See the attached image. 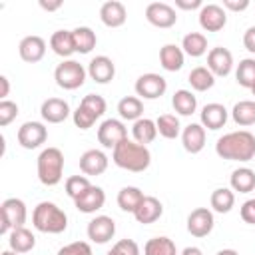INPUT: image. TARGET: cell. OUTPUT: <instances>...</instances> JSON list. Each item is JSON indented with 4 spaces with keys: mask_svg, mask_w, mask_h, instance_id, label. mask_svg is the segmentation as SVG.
Returning a JSON list of instances; mask_svg holds the SVG:
<instances>
[{
    "mask_svg": "<svg viewBox=\"0 0 255 255\" xmlns=\"http://www.w3.org/2000/svg\"><path fill=\"white\" fill-rule=\"evenodd\" d=\"M187 82H189V86H191L195 92H207V90L213 88L215 76L209 72L207 66H197V68H193V70L189 72Z\"/></svg>",
    "mask_w": 255,
    "mask_h": 255,
    "instance_id": "836d02e7",
    "label": "cell"
},
{
    "mask_svg": "<svg viewBox=\"0 0 255 255\" xmlns=\"http://www.w3.org/2000/svg\"><path fill=\"white\" fill-rule=\"evenodd\" d=\"M229 185L233 191H239V193H251L255 191V171L249 169V167H237L231 171V177H229Z\"/></svg>",
    "mask_w": 255,
    "mask_h": 255,
    "instance_id": "4316f807",
    "label": "cell"
},
{
    "mask_svg": "<svg viewBox=\"0 0 255 255\" xmlns=\"http://www.w3.org/2000/svg\"><path fill=\"white\" fill-rule=\"evenodd\" d=\"M100 20L108 28H120L128 20V10L120 0H108L100 6Z\"/></svg>",
    "mask_w": 255,
    "mask_h": 255,
    "instance_id": "ac0fdd59",
    "label": "cell"
},
{
    "mask_svg": "<svg viewBox=\"0 0 255 255\" xmlns=\"http://www.w3.org/2000/svg\"><path fill=\"white\" fill-rule=\"evenodd\" d=\"M86 76L88 70L76 60H64L54 70V80L64 90H78L80 86H84Z\"/></svg>",
    "mask_w": 255,
    "mask_h": 255,
    "instance_id": "5b68a950",
    "label": "cell"
},
{
    "mask_svg": "<svg viewBox=\"0 0 255 255\" xmlns=\"http://www.w3.org/2000/svg\"><path fill=\"white\" fill-rule=\"evenodd\" d=\"M124 139H128V128H126V124L122 120L108 118V120H104L100 124V128H98V141L104 147L114 149Z\"/></svg>",
    "mask_w": 255,
    "mask_h": 255,
    "instance_id": "52a82bcc",
    "label": "cell"
},
{
    "mask_svg": "<svg viewBox=\"0 0 255 255\" xmlns=\"http://www.w3.org/2000/svg\"><path fill=\"white\" fill-rule=\"evenodd\" d=\"M58 255H92V247L86 241H72V243L64 245L58 251Z\"/></svg>",
    "mask_w": 255,
    "mask_h": 255,
    "instance_id": "f6af8a7d",
    "label": "cell"
},
{
    "mask_svg": "<svg viewBox=\"0 0 255 255\" xmlns=\"http://www.w3.org/2000/svg\"><path fill=\"white\" fill-rule=\"evenodd\" d=\"M171 106L179 116H191L197 110V98L191 90H177L171 98Z\"/></svg>",
    "mask_w": 255,
    "mask_h": 255,
    "instance_id": "d590c367",
    "label": "cell"
},
{
    "mask_svg": "<svg viewBox=\"0 0 255 255\" xmlns=\"http://www.w3.org/2000/svg\"><path fill=\"white\" fill-rule=\"evenodd\" d=\"M40 8H42V10H48V12H54V10L62 8V0H54V2H46V0H40Z\"/></svg>",
    "mask_w": 255,
    "mask_h": 255,
    "instance_id": "f907efd6",
    "label": "cell"
},
{
    "mask_svg": "<svg viewBox=\"0 0 255 255\" xmlns=\"http://www.w3.org/2000/svg\"><path fill=\"white\" fill-rule=\"evenodd\" d=\"M143 255H177V247L175 243L161 235V237H151L145 241L143 245Z\"/></svg>",
    "mask_w": 255,
    "mask_h": 255,
    "instance_id": "8d00e7d4",
    "label": "cell"
},
{
    "mask_svg": "<svg viewBox=\"0 0 255 255\" xmlns=\"http://www.w3.org/2000/svg\"><path fill=\"white\" fill-rule=\"evenodd\" d=\"M155 126H157V133L165 139H175L179 133H181V126H179V120L177 116L173 114H161L157 120H155Z\"/></svg>",
    "mask_w": 255,
    "mask_h": 255,
    "instance_id": "74e56055",
    "label": "cell"
},
{
    "mask_svg": "<svg viewBox=\"0 0 255 255\" xmlns=\"http://www.w3.org/2000/svg\"><path fill=\"white\" fill-rule=\"evenodd\" d=\"M72 120H74V124H76V128H80V129H90L94 124H96V116L94 114H90L86 108H82V106H78L76 110H74V114H72Z\"/></svg>",
    "mask_w": 255,
    "mask_h": 255,
    "instance_id": "ee69618b",
    "label": "cell"
},
{
    "mask_svg": "<svg viewBox=\"0 0 255 255\" xmlns=\"http://www.w3.org/2000/svg\"><path fill=\"white\" fill-rule=\"evenodd\" d=\"M181 143L187 153H199L205 147V128L201 124H189L181 131Z\"/></svg>",
    "mask_w": 255,
    "mask_h": 255,
    "instance_id": "603a6c76",
    "label": "cell"
},
{
    "mask_svg": "<svg viewBox=\"0 0 255 255\" xmlns=\"http://www.w3.org/2000/svg\"><path fill=\"white\" fill-rule=\"evenodd\" d=\"M201 6H203L201 0H175V8L179 10H195V8L201 10Z\"/></svg>",
    "mask_w": 255,
    "mask_h": 255,
    "instance_id": "681fc988",
    "label": "cell"
},
{
    "mask_svg": "<svg viewBox=\"0 0 255 255\" xmlns=\"http://www.w3.org/2000/svg\"><path fill=\"white\" fill-rule=\"evenodd\" d=\"M243 46L251 54H255V26H251V28L245 30V34H243Z\"/></svg>",
    "mask_w": 255,
    "mask_h": 255,
    "instance_id": "c3c4849f",
    "label": "cell"
},
{
    "mask_svg": "<svg viewBox=\"0 0 255 255\" xmlns=\"http://www.w3.org/2000/svg\"><path fill=\"white\" fill-rule=\"evenodd\" d=\"M0 255H20V253H16V251H12V249H6V251H2Z\"/></svg>",
    "mask_w": 255,
    "mask_h": 255,
    "instance_id": "11a10c76",
    "label": "cell"
},
{
    "mask_svg": "<svg viewBox=\"0 0 255 255\" xmlns=\"http://www.w3.org/2000/svg\"><path fill=\"white\" fill-rule=\"evenodd\" d=\"M215 255H239L235 249H221V251H217Z\"/></svg>",
    "mask_w": 255,
    "mask_h": 255,
    "instance_id": "db71d44e",
    "label": "cell"
},
{
    "mask_svg": "<svg viewBox=\"0 0 255 255\" xmlns=\"http://www.w3.org/2000/svg\"><path fill=\"white\" fill-rule=\"evenodd\" d=\"M211 209L217 213H229L235 205V193L231 187H217L209 197Z\"/></svg>",
    "mask_w": 255,
    "mask_h": 255,
    "instance_id": "e575fe53",
    "label": "cell"
},
{
    "mask_svg": "<svg viewBox=\"0 0 255 255\" xmlns=\"http://www.w3.org/2000/svg\"><path fill=\"white\" fill-rule=\"evenodd\" d=\"M207 68L213 76H219V78L229 76L233 70V54L223 46L211 48L207 52Z\"/></svg>",
    "mask_w": 255,
    "mask_h": 255,
    "instance_id": "5bb4252c",
    "label": "cell"
},
{
    "mask_svg": "<svg viewBox=\"0 0 255 255\" xmlns=\"http://www.w3.org/2000/svg\"><path fill=\"white\" fill-rule=\"evenodd\" d=\"M131 135H133V141H137L141 145H147L157 137V126L149 118H139L131 126Z\"/></svg>",
    "mask_w": 255,
    "mask_h": 255,
    "instance_id": "83f0119b",
    "label": "cell"
},
{
    "mask_svg": "<svg viewBox=\"0 0 255 255\" xmlns=\"http://www.w3.org/2000/svg\"><path fill=\"white\" fill-rule=\"evenodd\" d=\"M223 8L231 12H243L249 8V0H223Z\"/></svg>",
    "mask_w": 255,
    "mask_h": 255,
    "instance_id": "7dc6e473",
    "label": "cell"
},
{
    "mask_svg": "<svg viewBox=\"0 0 255 255\" xmlns=\"http://www.w3.org/2000/svg\"><path fill=\"white\" fill-rule=\"evenodd\" d=\"M40 114H42V120L48 124H62L70 116V106L62 98H48L42 102Z\"/></svg>",
    "mask_w": 255,
    "mask_h": 255,
    "instance_id": "ffe728a7",
    "label": "cell"
},
{
    "mask_svg": "<svg viewBox=\"0 0 255 255\" xmlns=\"http://www.w3.org/2000/svg\"><path fill=\"white\" fill-rule=\"evenodd\" d=\"M8 92H10V82H8V78H6V76H0V98H2V100H6Z\"/></svg>",
    "mask_w": 255,
    "mask_h": 255,
    "instance_id": "816d5d0a",
    "label": "cell"
},
{
    "mask_svg": "<svg viewBox=\"0 0 255 255\" xmlns=\"http://www.w3.org/2000/svg\"><path fill=\"white\" fill-rule=\"evenodd\" d=\"M227 24V12L219 4H203L199 10V26L205 32H219Z\"/></svg>",
    "mask_w": 255,
    "mask_h": 255,
    "instance_id": "7c38bea8",
    "label": "cell"
},
{
    "mask_svg": "<svg viewBox=\"0 0 255 255\" xmlns=\"http://www.w3.org/2000/svg\"><path fill=\"white\" fill-rule=\"evenodd\" d=\"M80 169L86 175H102L108 169V155L102 149H88L80 155Z\"/></svg>",
    "mask_w": 255,
    "mask_h": 255,
    "instance_id": "44dd1931",
    "label": "cell"
},
{
    "mask_svg": "<svg viewBox=\"0 0 255 255\" xmlns=\"http://www.w3.org/2000/svg\"><path fill=\"white\" fill-rule=\"evenodd\" d=\"M145 20L155 28H171L177 22V12L167 2H149L145 6Z\"/></svg>",
    "mask_w": 255,
    "mask_h": 255,
    "instance_id": "30bf717a",
    "label": "cell"
},
{
    "mask_svg": "<svg viewBox=\"0 0 255 255\" xmlns=\"http://www.w3.org/2000/svg\"><path fill=\"white\" fill-rule=\"evenodd\" d=\"M235 80L241 88H253L255 86V58H243L237 64Z\"/></svg>",
    "mask_w": 255,
    "mask_h": 255,
    "instance_id": "f35d334b",
    "label": "cell"
},
{
    "mask_svg": "<svg viewBox=\"0 0 255 255\" xmlns=\"http://www.w3.org/2000/svg\"><path fill=\"white\" fill-rule=\"evenodd\" d=\"M72 34H74L76 52H80V54H90L98 44V36L90 26H78L72 30Z\"/></svg>",
    "mask_w": 255,
    "mask_h": 255,
    "instance_id": "4dcf8cb0",
    "label": "cell"
},
{
    "mask_svg": "<svg viewBox=\"0 0 255 255\" xmlns=\"http://www.w3.org/2000/svg\"><path fill=\"white\" fill-rule=\"evenodd\" d=\"M135 94L143 100H157L165 94L167 90V82L163 76L159 74H153V72H147V74H141L137 80H135Z\"/></svg>",
    "mask_w": 255,
    "mask_h": 255,
    "instance_id": "ba28073f",
    "label": "cell"
},
{
    "mask_svg": "<svg viewBox=\"0 0 255 255\" xmlns=\"http://www.w3.org/2000/svg\"><path fill=\"white\" fill-rule=\"evenodd\" d=\"M18 104L16 102H10V100H2L0 102V126L6 128L8 124H12L18 116Z\"/></svg>",
    "mask_w": 255,
    "mask_h": 255,
    "instance_id": "7bdbcfd3",
    "label": "cell"
},
{
    "mask_svg": "<svg viewBox=\"0 0 255 255\" xmlns=\"http://www.w3.org/2000/svg\"><path fill=\"white\" fill-rule=\"evenodd\" d=\"M112 159L118 167L126 169V171H145L151 163V153L147 149V145H141L133 139H124L122 143H118L112 149Z\"/></svg>",
    "mask_w": 255,
    "mask_h": 255,
    "instance_id": "7a4b0ae2",
    "label": "cell"
},
{
    "mask_svg": "<svg viewBox=\"0 0 255 255\" xmlns=\"http://www.w3.org/2000/svg\"><path fill=\"white\" fill-rule=\"evenodd\" d=\"M251 92H253V96H255V86H253V88H251Z\"/></svg>",
    "mask_w": 255,
    "mask_h": 255,
    "instance_id": "9f6ffc18",
    "label": "cell"
},
{
    "mask_svg": "<svg viewBox=\"0 0 255 255\" xmlns=\"http://www.w3.org/2000/svg\"><path fill=\"white\" fill-rule=\"evenodd\" d=\"M231 118L237 126L247 128L255 124V100H241L233 106L231 110Z\"/></svg>",
    "mask_w": 255,
    "mask_h": 255,
    "instance_id": "d6a6232c",
    "label": "cell"
},
{
    "mask_svg": "<svg viewBox=\"0 0 255 255\" xmlns=\"http://www.w3.org/2000/svg\"><path fill=\"white\" fill-rule=\"evenodd\" d=\"M239 215H241V219H243L245 223L255 225V197L243 201V205H241V209H239Z\"/></svg>",
    "mask_w": 255,
    "mask_h": 255,
    "instance_id": "bcb514c9",
    "label": "cell"
},
{
    "mask_svg": "<svg viewBox=\"0 0 255 255\" xmlns=\"http://www.w3.org/2000/svg\"><path fill=\"white\" fill-rule=\"evenodd\" d=\"M106 255H141V251L133 239H120L118 243H114V247Z\"/></svg>",
    "mask_w": 255,
    "mask_h": 255,
    "instance_id": "b9f144b4",
    "label": "cell"
},
{
    "mask_svg": "<svg viewBox=\"0 0 255 255\" xmlns=\"http://www.w3.org/2000/svg\"><path fill=\"white\" fill-rule=\"evenodd\" d=\"M50 48L54 54L62 56V58H70L76 52V44H74V34L72 30H56L50 36Z\"/></svg>",
    "mask_w": 255,
    "mask_h": 255,
    "instance_id": "d4e9b609",
    "label": "cell"
},
{
    "mask_svg": "<svg viewBox=\"0 0 255 255\" xmlns=\"http://www.w3.org/2000/svg\"><path fill=\"white\" fill-rule=\"evenodd\" d=\"M0 215H2V227L0 233H10L12 229L24 227L26 217H28V209L26 203L18 197H8L2 201L0 205Z\"/></svg>",
    "mask_w": 255,
    "mask_h": 255,
    "instance_id": "8992f818",
    "label": "cell"
},
{
    "mask_svg": "<svg viewBox=\"0 0 255 255\" xmlns=\"http://www.w3.org/2000/svg\"><path fill=\"white\" fill-rule=\"evenodd\" d=\"M215 153L229 161H249L255 157V135L247 129L229 131L217 139Z\"/></svg>",
    "mask_w": 255,
    "mask_h": 255,
    "instance_id": "6da1fadb",
    "label": "cell"
},
{
    "mask_svg": "<svg viewBox=\"0 0 255 255\" xmlns=\"http://www.w3.org/2000/svg\"><path fill=\"white\" fill-rule=\"evenodd\" d=\"M36 171L40 183L52 187L58 185L64 177V153L58 147H46L36 159Z\"/></svg>",
    "mask_w": 255,
    "mask_h": 255,
    "instance_id": "277c9868",
    "label": "cell"
},
{
    "mask_svg": "<svg viewBox=\"0 0 255 255\" xmlns=\"http://www.w3.org/2000/svg\"><path fill=\"white\" fill-rule=\"evenodd\" d=\"M179 255H203V251L199 249V247H195V245H191V247H185Z\"/></svg>",
    "mask_w": 255,
    "mask_h": 255,
    "instance_id": "f5cc1de1",
    "label": "cell"
},
{
    "mask_svg": "<svg viewBox=\"0 0 255 255\" xmlns=\"http://www.w3.org/2000/svg\"><path fill=\"white\" fill-rule=\"evenodd\" d=\"M86 233H88V239H92L98 245H104L116 235V221L110 215H96L88 223Z\"/></svg>",
    "mask_w": 255,
    "mask_h": 255,
    "instance_id": "4fadbf2b",
    "label": "cell"
},
{
    "mask_svg": "<svg viewBox=\"0 0 255 255\" xmlns=\"http://www.w3.org/2000/svg\"><path fill=\"white\" fill-rule=\"evenodd\" d=\"M106 203V191L98 185H92L84 195H80L74 205L80 213H96L98 209H102Z\"/></svg>",
    "mask_w": 255,
    "mask_h": 255,
    "instance_id": "7402d4cb",
    "label": "cell"
},
{
    "mask_svg": "<svg viewBox=\"0 0 255 255\" xmlns=\"http://www.w3.org/2000/svg\"><path fill=\"white\" fill-rule=\"evenodd\" d=\"M80 106H82V108H86L90 114H94L98 120L106 114V108H108L106 100H104L100 94H88V96H84V98H82V102H80Z\"/></svg>",
    "mask_w": 255,
    "mask_h": 255,
    "instance_id": "60d3db41",
    "label": "cell"
},
{
    "mask_svg": "<svg viewBox=\"0 0 255 255\" xmlns=\"http://www.w3.org/2000/svg\"><path fill=\"white\" fill-rule=\"evenodd\" d=\"M32 223L42 233L58 235L68 227V215L54 201H40L32 211Z\"/></svg>",
    "mask_w": 255,
    "mask_h": 255,
    "instance_id": "3957f363",
    "label": "cell"
},
{
    "mask_svg": "<svg viewBox=\"0 0 255 255\" xmlns=\"http://www.w3.org/2000/svg\"><path fill=\"white\" fill-rule=\"evenodd\" d=\"M161 215H163V205H161V201H159L157 197H153V195H145V197L141 199V203L137 205V209L133 211L135 221L141 223V225H149V223L157 221Z\"/></svg>",
    "mask_w": 255,
    "mask_h": 255,
    "instance_id": "d6986e66",
    "label": "cell"
},
{
    "mask_svg": "<svg viewBox=\"0 0 255 255\" xmlns=\"http://www.w3.org/2000/svg\"><path fill=\"white\" fill-rule=\"evenodd\" d=\"M64 187H66L68 197H72V199L76 201L80 195H84V193L92 187V183H90V179H88L86 175H70V177L66 179Z\"/></svg>",
    "mask_w": 255,
    "mask_h": 255,
    "instance_id": "ab89813d",
    "label": "cell"
},
{
    "mask_svg": "<svg viewBox=\"0 0 255 255\" xmlns=\"http://www.w3.org/2000/svg\"><path fill=\"white\" fill-rule=\"evenodd\" d=\"M181 50H183V54H187L191 58L203 56L207 52V38H205V34H201V32L185 34L183 40H181Z\"/></svg>",
    "mask_w": 255,
    "mask_h": 255,
    "instance_id": "1f68e13d",
    "label": "cell"
},
{
    "mask_svg": "<svg viewBox=\"0 0 255 255\" xmlns=\"http://www.w3.org/2000/svg\"><path fill=\"white\" fill-rule=\"evenodd\" d=\"M8 245L12 251L16 253H28L36 247V237L30 229L26 227H18V229H12L8 233Z\"/></svg>",
    "mask_w": 255,
    "mask_h": 255,
    "instance_id": "484cf974",
    "label": "cell"
},
{
    "mask_svg": "<svg viewBox=\"0 0 255 255\" xmlns=\"http://www.w3.org/2000/svg\"><path fill=\"white\" fill-rule=\"evenodd\" d=\"M183 62H185V54H183L181 46H177V44H165L159 50V64H161L163 70H167V72H179L183 68Z\"/></svg>",
    "mask_w": 255,
    "mask_h": 255,
    "instance_id": "cb8c5ba5",
    "label": "cell"
},
{
    "mask_svg": "<svg viewBox=\"0 0 255 255\" xmlns=\"http://www.w3.org/2000/svg\"><path fill=\"white\" fill-rule=\"evenodd\" d=\"M201 126L207 128V129H221L225 124H227V118H229V112L223 104H217V102H211V104H205L201 108Z\"/></svg>",
    "mask_w": 255,
    "mask_h": 255,
    "instance_id": "e0dca14e",
    "label": "cell"
},
{
    "mask_svg": "<svg viewBox=\"0 0 255 255\" xmlns=\"http://www.w3.org/2000/svg\"><path fill=\"white\" fill-rule=\"evenodd\" d=\"M118 112L122 120L137 122L139 118H143V102L137 96H126L118 102Z\"/></svg>",
    "mask_w": 255,
    "mask_h": 255,
    "instance_id": "f1b7e54d",
    "label": "cell"
},
{
    "mask_svg": "<svg viewBox=\"0 0 255 255\" xmlns=\"http://www.w3.org/2000/svg\"><path fill=\"white\" fill-rule=\"evenodd\" d=\"M88 76L96 82V84H108L114 80L116 76V64L112 58L108 56H96L90 60L88 64Z\"/></svg>",
    "mask_w": 255,
    "mask_h": 255,
    "instance_id": "2e32d148",
    "label": "cell"
},
{
    "mask_svg": "<svg viewBox=\"0 0 255 255\" xmlns=\"http://www.w3.org/2000/svg\"><path fill=\"white\" fill-rule=\"evenodd\" d=\"M143 197H145V195H143V191H141L139 187H135V185H126V187H122V189L118 191V205H120L122 211L133 213V211L137 209V205L141 203Z\"/></svg>",
    "mask_w": 255,
    "mask_h": 255,
    "instance_id": "f546056e",
    "label": "cell"
},
{
    "mask_svg": "<svg viewBox=\"0 0 255 255\" xmlns=\"http://www.w3.org/2000/svg\"><path fill=\"white\" fill-rule=\"evenodd\" d=\"M16 137H18V143L24 149H36L42 143H46V139H48V128L42 122H24L18 128Z\"/></svg>",
    "mask_w": 255,
    "mask_h": 255,
    "instance_id": "9c48e42d",
    "label": "cell"
},
{
    "mask_svg": "<svg viewBox=\"0 0 255 255\" xmlns=\"http://www.w3.org/2000/svg\"><path fill=\"white\" fill-rule=\"evenodd\" d=\"M213 225H215L213 211L207 207H195L187 215V231L193 237H207L213 231Z\"/></svg>",
    "mask_w": 255,
    "mask_h": 255,
    "instance_id": "8fae6325",
    "label": "cell"
},
{
    "mask_svg": "<svg viewBox=\"0 0 255 255\" xmlns=\"http://www.w3.org/2000/svg\"><path fill=\"white\" fill-rule=\"evenodd\" d=\"M18 54H20V58L24 62L36 64L46 56V40L42 36H36V34L26 36L18 44Z\"/></svg>",
    "mask_w": 255,
    "mask_h": 255,
    "instance_id": "9a60e30c",
    "label": "cell"
}]
</instances>
